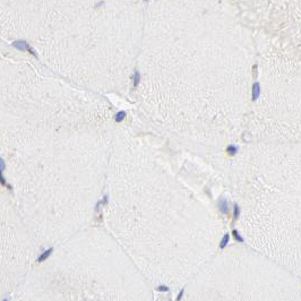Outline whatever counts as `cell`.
Instances as JSON below:
<instances>
[{"mask_svg": "<svg viewBox=\"0 0 301 301\" xmlns=\"http://www.w3.org/2000/svg\"><path fill=\"white\" fill-rule=\"evenodd\" d=\"M227 152H228L230 155H235V153L238 152V147L235 146V145H230V146H228V148H227Z\"/></svg>", "mask_w": 301, "mask_h": 301, "instance_id": "6", "label": "cell"}, {"mask_svg": "<svg viewBox=\"0 0 301 301\" xmlns=\"http://www.w3.org/2000/svg\"><path fill=\"white\" fill-rule=\"evenodd\" d=\"M232 235H235V240H238V241H240V242H243V239L241 238V235L238 233V231H237V230H233V231H232Z\"/></svg>", "mask_w": 301, "mask_h": 301, "instance_id": "9", "label": "cell"}, {"mask_svg": "<svg viewBox=\"0 0 301 301\" xmlns=\"http://www.w3.org/2000/svg\"><path fill=\"white\" fill-rule=\"evenodd\" d=\"M139 81H140L139 73H138V71H135V75H134V86H135V87H136V86H138Z\"/></svg>", "mask_w": 301, "mask_h": 301, "instance_id": "8", "label": "cell"}, {"mask_svg": "<svg viewBox=\"0 0 301 301\" xmlns=\"http://www.w3.org/2000/svg\"><path fill=\"white\" fill-rule=\"evenodd\" d=\"M239 214H240V208H239V206L235 204V212H233L235 220H238V217H239Z\"/></svg>", "mask_w": 301, "mask_h": 301, "instance_id": "10", "label": "cell"}, {"mask_svg": "<svg viewBox=\"0 0 301 301\" xmlns=\"http://www.w3.org/2000/svg\"><path fill=\"white\" fill-rule=\"evenodd\" d=\"M126 117V112L125 111H120V112H118L117 116H116V121L117 122H120V121H122Z\"/></svg>", "mask_w": 301, "mask_h": 301, "instance_id": "5", "label": "cell"}, {"mask_svg": "<svg viewBox=\"0 0 301 301\" xmlns=\"http://www.w3.org/2000/svg\"><path fill=\"white\" fill-rule=\"evenodd\" d=\"M146 1H148V0H146Z\"/></svg>", "mask_w": 301, "mask_h": 301, "instance_id": "13", "label": "cell"}, {"mask_svg": "<svg viewBox=\"0 0 301 301\" xmlns=\"http://www.w3.org/2000/svg\"><path fill=\"white\" fill-rule=\"evenodd\" d=\"M229 239H230V235L227 233V235L223 237V239H222V241H221V243H220V247L221 248H224L227 245H228V242H229Z\"/></svg>", "mask_w": 301, "mask_h": 301, "instance_id": "7", "label": "cell"}, {"mask_svg": "<svg viewBox=\"0 0 301 301\" xmlns=\"http://www.w3.org/2000/svg\"><path fill=\"white\" fill-rule=\"evenodd\" d=\"M157 290H159V291H169V289L167 287H159Z\"/></svg>", "mask_w": 301, "mask_h": 301, "instance_id": "11", "label": "cell"}, {"mask_svg": "<svg viewBox=\"0 0 301 301\" xmlns=\"http://www.w3.org/2000/svg\"><path fill=\"white\" fill-rule=\"evenodd\" d=\"M182 294H184V291H181V292L179 293V295H178V298H177V301H180V299L182 298Z\"/></svg>", "mask_w": 301, "mask_h": 301, "instance_id": "12", "label": "cell"}, {"mask_svg": "<svg viewBox=\"0 0 301 301\" xmlns=\"http://www.w3.org/2000/svg\"><path fill=\"white\" fill-rule=\"evenodd\" d=\"M13 45H14V48H16L17 50H21V51H26V50H29L32 54H35L34 52L32 51V49L29 48V44L26 43L25 41H17V42H14Z\"/></svg>", "mask_w": 301, "mask_h": 301, "instance_id": "1", "label": "cell"}, {"mask_svg": "<svg viewBox=\"0 0 301 301\" xmlns=\"http://www.w3.org/2000/svg\"><path fill=\"white\" fill-rule=\"evenodd\" d=\"M52 250H53V249H52V248H51V249L46 250V251H45V252H43V254H42V255H41V256H40V258H39V263H41V262H43L44 259H46V258L49 257V255H50V254H51V252H52Z\"/></svg>", "mask_w": 301, "mask_h": 301, "instance_id": "4", "label": "cell"}, {"mask_svg": "<svg viewBox=\"0 0 301 301\" xmlns=\"http://www.w3.org/2000/svg\"><path fill=\"white\" fill-rule=\"evenodd\" d=\"M260 95V86H259V84L258 83H255L254 85H252V100L255 101V100H257L258 97Z\"/></svg>", "mask_w": 301, "mask_h": 301, "instance_id": "2", "label": "cell"}, {"mask_svg": "<svg viewBox=\"0 0 301 301\" xmlns=\"http://www.w3.org/2000/svg\"><path fill=\"white\" fill-rule=\"evenodd\" d=\"M219 207H220V209H221V212H222V213H228L229 207H228V203H227V200H224V199L220 200V203H219Z\"/></svg>", "mask_w": 301, "mask_h": 301, "instance_id": "3", "label": "cell"}]
</instances>
